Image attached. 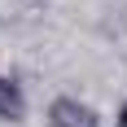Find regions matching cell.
Returning a JSON list of instances; mask_svg holds the SVG:
<instances>
[{"label": "cell", "instance_id": "3957f363", "mask_svg": "<svg viewBox=\"0 0 127 127\" xmlns=\"http://www.w3.org/2000/svg\"><path fill=\"white\" fill-rule=\"evenodd\" d=\"M114 127H127V101L118 105V114H114Z\"/></svg>", "mask_w": 127, "mask_h": 127}, {"label": "cell", "instance_id": "7a4b0ae2", "mask_svg": "<svg viewBox=\"0 0 127 127\" xmlns=\"http://www.w3.org/2000/svg\"><path fill=\"white\" fill-rule=\"evenodd\" d=\"M26 118V92L13 75H0V123H22Z\"/></svg>", "mask_w": 127, "mask_h": 127}, {"label": "cell", "instance_id": "6da1fadb", "mask_svg": "<svg viewBox=\"0 0 127 127\" xmlns=\"http://www.w3.org/2000/svg\"><path fill=\"white\" fill-rule=\"evenodd\" d=\"M44 123L48 127H101V114L79 96H53L44 110Z\"/></svg>", "mask_w": 127, "mask_h": 127}]
</instances>
